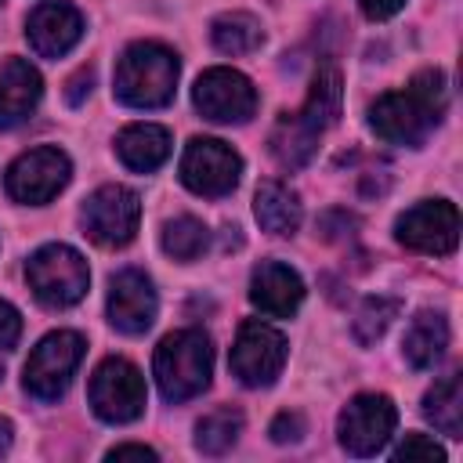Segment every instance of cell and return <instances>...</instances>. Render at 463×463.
<instances>
[{
    "label": "cell",
    "instance_id": "9c48e42d",
    "mask_svg": "<svg viewBox=\"0 0 463 463\" xmlns=\"http://www.w3.org/2000/svg\"><path fill=\"white\" fill-rule=\"evenodd\" d=\"M69 174H72V163L61 148L54 145H40L25 156H18L7 170V195L14 203H29V206H40V203H51L65 184H69Z\"/></svg>",
    "mask_w": 463,
    "mask_h": 463
},
{
    "label": "cell",
    "instance_id": "ba28073f",
    "mask_svg": "<svg viewBox=\"0 0 463 463\" xmlns=\"http://www.w3.org/2000/svg\"><path fill=\"white\" fill-rule=\"evenodd\" d=\"M141 221V199L123 184H101L80 210L83 235L98 246H127Z\"/></svg>",
    "mask_w": 463,
    "mask_h": 463
},
{
    "label": "cell",
    "instance_id": "5b68a950",
    "mask_svg": "<svg viewBox=\"0 0 463 463\" xmlns=\"http://www.w3.org/2000/svg\"><path fill=\"white\" fill-rule=\"evenodd\" d=\"M90 409L105 423H130L145 412V376L127 358H105L90 376Z\"/></svg>",
    "mask_w": 463,
    "mask_h": 463
},
{
    "label": "cell",
    "instance_id": "4fadbf2b",
    "mask_svg": "<svg viewBox=\"0 0 463 463\" xmlns=\"http://www.w3.org/2000/svg\"><path fill=\"white\" fill-rule=\"evenodd\" d=\"M192 101L203 112V119H210V123H246L257 112V90H253V83L242 72L224 69V65L206 69L195 80Z\"/></svg>",
    "mask_w": 463,
    "mask_h": 463
},
{
    "label": "cell",
    "instance_id": "d6a6232c",
    "mask_svg": "<svg viewBox=\"0 0 463 463\" xmlns=\"http://www.w3.org/2000/svg\"><path fill=\"white\" fill-rule=\"evenodd\" d=\"M109 459H156V449H148V445H116V449H109Z\"/></svg>",
    "mask_w": 463,
    "mask_h": 463
},
{
    "label": "cell",
    "instance_id": "30bf717a",
    "mask_svg": "<svg viewBox=\"0 0 463 463\" xmlns=\"http://www.w3.org/2000/svg\"><path fill=\"white\" fill-rule=\"evenodd\" d=\"M394 235L405 250L445 257L459 242V210L449 199H423L398 217Z\"/></svg>",
    "mask_w": 463,
    "mask_h": 463
},
{
    "label": "cell",
    "instance_id": "4dcf8cb0",
    "mask_svg": "<svg viewBox=\"0 0 463 463\" xmlns=\"http://www.w3.org/2000/svg\"><path fill=\"white\" fill-rule=\"evenodd\" d=\"M90 87H94V69L72 72L69 83H65V101H69V105H83V98L90 94Z\"/></svg>",
    "mask_w": 463,
    "mask_h": 463
},
{
    "label": "cell",
    "instance_id": "f1b7e54d",
    "mask_svg": "<svg viewBox=\"0 0 463 463\" xmlns=\"http://www.w3.org/2000/svg\"><path fill=\"white\" fill-rule=\"evenodd\" d=\"M268 434H271V441H279V445L300 441V438H304V416H300V412H279V416L271 420Z\"/></svg>",
    "mask_w": 463,
    "mask_h": 463
},
{
    "label": "cell",
    "instance_id": "52a82bcc",
    "mask_svg": "<svg viewBox=\"0 0 463 463\" xmlns=\"http://www.w3.org/2000/svg\"><path fill=\"white\" fill-rule=\"evenodd\" d=\"M228 365H232V373H235L239 383H246V387H268V383H275V376L286 365V336L279 329H271L268 322L246 318L239 326V336H235V347H232Z\"/></svg>",
    "mask_w": 463,
    "mask_h": 463
},
{
    "label": "cell",
    "instance_id": "7c38bea8",
    "mask_svg": "<svg viewBox=\"0 0 463 463\" xmlns=\"http://www.w3.org/2000/svg\"><path fill=\"white\" fill-rule=\"evenodd\" d=\"M438 119H441V116H438L412 87L394 90V94H383V98H376V105L369 109V127H373L383 141H391V145H409V148H420V145L427 141V134L434 130Z\"/></svg>",
    "mask_w": 463,
    "mask_h": 463
},
{
    "label": "cell",
    "instance_id": "cb8c5ba5",
    "mask_svg": "<svg viewBox=\"0 0 463 463\" xmlns=\"http://www.w3.org/2000/svg\"><path fill=\"white\" fill-rule=\"evenodd\" d=\"M210 40L221 54H250L264 43V33H260V22L246 11H232V14H221L213 18L210 25Z\"/></svg>",
    "mask_w": 463,
    "mask_h": 463
},
{
    "label": "cell",
    "instance_id": "44dd1931",
    "mask_svg": "<svg viewBox=\"0 0 463 463\" xmlns=\"http://www.w3.org/2000/svg\"><path fill=\"white\" fill-rule=\"evenodd\" d=\"M257 224L271 235H293L300 228V199L282 181H260L253 195Z\"/></svg>",
    "mask_w": 463,
    "mask_h": 463
},
{
    "label": "cell",
    "instance_id": "f546056e",
    "mask_svg": "<svg viewBox=\"0 0 463 463\" xmlns=\"http://www.w3.org/2000/svg\"><path fill=\"white\" fill-rule=\"evenodd\" d=\"M18 336H22V315H18L14 304L0 300V347L11 351L18 344Z\"/></svg>",
    "mask_w": 463,
    "mask_h": 463
},
{
    "label": "cell",
    "instance_id": "836d02e7",
    "mask_svg": "<svg viewBox=\"0 0 463 463\" xmlns=\"http://www.w3.org/2000/svg\"><path fill=\"white\" fill-rule=\"evenodd\" d=\"M11 438H14V427H11V420L0 416V456L11 449Z\"/></svg>",
    "mask_w": 463,
    "mask_h": 463
},
{
    "label": "cell",
    "instance_id": "83f0119b",
    "mask_svg": "<svg viewBox=\"0 0 463 463\" xmlns=\"http://www.w3.org/2000/svg\"><path fill=\"white\" fill-rule=\"evenodd\" d=\"M394 459L402 463H412V459H423V463H441L445 459V449L441 445H434L427 434H405L402 438V445L394 449Z\"/></svg>",
    "mask_w": 463,
    "mask_h": 463
},
{
    "label": "cell",
    "instance_id": "ac0fdd59",
    "mask_svg": "<svg viewBox=\"0 0 463 463\" xmlns=\"http://www.w3.org/2000/svg\"><path fill=\"white\" fill-rule=\"evenodd\" d=\"M318 137H322V130L315 123H307L300 112H282L279 123L271 127L268 145H271V156L279 159V166L300 170V166L311 163V156L318 148Z\"/></svg>",
    "mask_w": 463,
    "mask_h": 463
},
{
    "label": "cell",
    "instance_id": "8992f818",
    "mask_svg": "<svg viewBox=\"0 0 463 463\" xmlns=\"http://www.w3.org/2000/svg\"><path fill=\"white\" fill-rule=\"evenodd\" d=\"M242 174V159L232 145L217 141V137H192L184 156H181V181L188 192L206 195V199H221L239 184Z\"/></svg>",
    "mask_w": 463,
    "mask_h": 463
},
{
    "label": "cell",
    "instance_id": "277c9868",
    "mask_svg": "<svg viewBox=\"0 0 463 463\" xmlns=\"http://www.w3.org/2000/svg\"><path fill=\"white\" fill-rule=\"evenodd\" d=\"M80 358H83V336L80 333H72V329L47 333L33 347V354L25 362V376H22L25 391L33 398H40V402L61 398L69 380H72V373H76V365H80Z\"/></svg>",
    "mask_w": 463,
    "mask_h": 463
},
{
    "label": "cell",
    "instance_id": "d6986e66",
    "mask_svg": "<svg viewBox=\"0 0 463 463\" xmlns=\"http://www.w3.org/2000/svg\"><path fill=\"white\" fill-rule=\"evenodd\" d=\"M116 152H119V159H123L130 170L152 174V170L163 166L166 156H170V134H166L163 127H156V123H130V127L119 130Z\"/></svg>",
    "mask_w": 463,
    "mask_h": 463
},
{
    "label": "cell",
    "instance_id": "4316f807",
    "mask_svg": "<svg viewBox=\"0 0 463 463\" xmlns=\"http://www.w3.org/2000/svg\"><path fill=\"white\" fill-rule=\"evenodd\" d=\"M398 315H402V300H398V297L376 293V297L362 300V307H358V315H354V340H358V344H376V340L391 329V322H394Z\"/></svg>",
    "mask_w": 463,
    "mask_h": 463
},
{
    "label": "cell",
    "instance_id": "603a6c76",
    "mask_svg": "<svg viewBox=\"0 0 463 463\" xmlns=\"http://www.w3.org/2000/svg\"><path fill=\"white\" fill-rule=\"evenodd\" d=\"M340 101H344V80H340V69L336 65H318L315 80H311V90H307V101L300 109V116L307 123H315L318 130L333 127L336 116H340Z\"/></svg>",
    "mask_w": 463,
    "mask_h": 463
},
{
    "label": "cell",
    "instance_id": "6da1fadb",
    "mask_svg": "<svg viewBox=\"0 0 463 463\" xmlns=\"http://www.w3.org/2000/svg\"><path fill=\"white\" fill-rule=\"evenodd\" d=\"M181 61L156 40L130 43L116 65V98L130 109H163L174 101Z\"/></svg>",
    "mask_w": 463,
    "mask_h": 463
},
{
    "label": "cell",
    "instance_id": "3957f363",
    "mask_svg": "<svg viewBox=\"0 0 463 463\" xmlns=\"http://www.w3.org/2000/svg\"><path fill=\"white\" fill-rule=\"evenodd\" d=\"M25 279H29L33 297L43 307H72L87 293L90 271H87V260L72 246L51 242L29 257Z\"/></svg>",
    "mask_w": 463,
    "mask_h": 463
},
{
    "label": "cell",
    "instance_id": "7a4b0ae2",
    "mask_svg": "<svg viewBox=\"0 0 463 463\" xmlns=\"http://www.w3.org/2000/svg\"><path fill=\"white\" fill-rule=\"evenodd\" d=\"M156 383L166 402H188L206 391L213 369V347L203 329H177L159 340L156 358Z\"/></svg>",
    "mask_w": 463,
    "mask_h": 463
},
{
    "label": "cell",
    "instance_id": "7402d4cb",
    "mask_svg": "<svg viewBox=\"0 0 463 463\" xmlns=\"http://www.w3.org/2000/svg\"><path fill=\"white\" fill-rule=\"evenodd\" d=\"M423 416L449 438L463 434V376L449 373L423 394Z\"/></svg>",
    "mask_w": 463,
    "mask_h": 463
},
{
    "label": "cell",
    "instance_id": "484cf974",
    "mask_svg": "<svg viewBox=\"0 0 463 463\" xmlns=\"http://www.w3.org/2000/svg\"><path fill=\"white\" fill-rule=\"evenodd\" d=\"M206 246H210V232L203 221L184 213V217H174L163 224V250L174 260H195L206 253Z\"/></svg>",
    "mask_w": 463,
    "mask_h": 463
},
{
    "label": "cell",
    "instance_id": "d4e9b609",
    "mask_svg": "<svg viewBox=\"0 0 463 463\" xmlns=\"http://www.w3.org/2000/svg\"><path fill=\"white\" fill-rule=\"evenodd\" d=\"M239 434H242V412L232 405H221L195 423V449L203 456H221L239 441Z\"/></svg>",
    "mask_w": 463,
    "mask_h": 463
},
{
    "label": "cell",
    "instance_id": "9a60e30c",
    "mask_svg": "<svg viewBox=\"0 0 463 463\" xmlns=\"http://www.w3.org/2000/svg\"><path fill=\"white\" fill-rule=\"evenodd\" d=\"M25 36H29V47L40 54V58H61L65 51H72L83 36V18L72 4L65 0H47L40 4L29 22H25Z\"/></svg>",
    "mask_w": 463,
    "mask_h": 463
},
{
    "label": "cell",
    "instance_id": "1f68e13d",
    "mask_svg": "<svg viewBox=\"0 0 463 463\" xmlns=\"http://www.w3.org/2000/svg\"><path fill=\"white\" fill-rule=\"evenodd\" d=\"M402 4H405V0H358V7L365 11V18H373V22H383V18L398 14Z\"/></svg>",
    "mask_w": 463,
    "mask_h": 463
},
{
    "label": "cell",
    "instance_id": "ffe728a7",
    "mask_svg": "<svg viewBox=\"0 0 463 463\" xmlns=\"http://www.w3.org/2000/svg\"><path fill=\"white\" fill-rule=\"evenodd\" d=\"M445 347H449V322L438 311H420L402 336V354L412 369H430L445 354Z\"/></svg>",
    "mask_w": 463,
    "mask_h": 463
},
{
    "label": "cell",
    "instance_id": "5bb4252c",
    "mask_svg": "<svg viewBox=\"0 0 463 463\" xmlns=\"http://www.w3.org/2000/svg\"><path fill=\"white\" fill-rule=\"evenodd\" d=\"M156 289H152V279L137 268H123L119 275H112V286H109V322L119 329V333H145L152 322H156Z\"/></svg>",
    "mask_w": 463,
    "mask_h": 463
},
{
    "label": "cell",
    "instance_id": "8fae6325",
    "mask_svg": "<svg viewBox=\"0 0 463 463\" xmlns=\"http://www.w3.org/2000/svg\"><path fill=\"white\" fill-rule=\"evenodd\" d=\"M394 423H398V409L387 394H358L344 405L336 420V434L351 456H376L394 434Z\"/></svg>",
    "mask_w": 463,
    "mask_h": 463
},
{
    "label": "cell",
    "instance_id": "2e32d148",
    "mask_svg": "<svg viewBox=\"0 0 463 463\" xmlns=\"http://www.w3.org/2000/svg\"><path fill=\"white\" fill-rule=\"evenodd\" d=\"M250 300L260 315L289 318L304 300V282L293 268H286L279 260H260L250 275Z\"/></svg>",
    "mask_w": 463,
    "mask_h": 463
},
{
    "label": "cell",
    "instance_id": "e0dca14e",
    "mask_svg": "<svg viewBox=\"0 0 463 463\" xmlns=\"http://www.w3.org/2000/svg\"><path fill=\"white\" fill-rule=\"evenodd\" d=\"M43 80L25 58H7L0 69V130H11L33 116L40 105Z\"/></svg>",
    "mask_w": 463,
    "mask_h": 463
}]
</instances>
